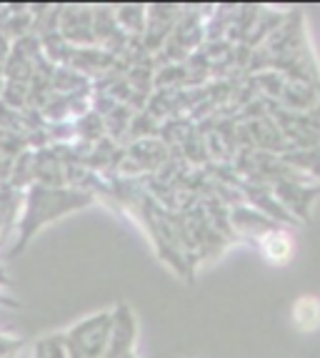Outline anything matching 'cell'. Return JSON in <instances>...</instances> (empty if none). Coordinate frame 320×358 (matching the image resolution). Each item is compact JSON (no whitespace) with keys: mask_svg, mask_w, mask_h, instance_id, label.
<instances>
[{"mask_svg":"<svg viewBox=\"0 0 320 358\" xmlns=\"http://www.w3.org/2000/svg\"><path fill=\"white\" fill-rule=\"evenodd\" d=\"M263 251H266V256L270 258V261L283 263L291 258L293 245H291V241H285L283 236H270V238H266V243H263Z\"/></svg>","mask_w":320,"mask_h":358,"instance_id":"1","label":"cell"}]
</instances>
